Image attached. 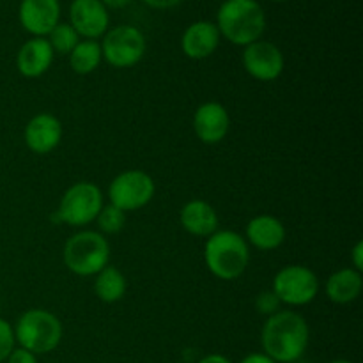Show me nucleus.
<instances>
[{"label": "nucleus", "mask_w": 363, "mask_h": 363, "mask_svg": "<svg viewBox=\"0 0 363 363\" xmlns=\"http://www.w3.org/2000/svg\"><path fill=\"white\" fill-rule=\"evenodd\" d=\"M311 340V328L301 314L279 311L266 319L261 344L266 357L277 363H293L305 354Z\"/></svg>", "instance_id": "obj_1"}, {"label": "nucleus", "mask_w": 363, "mask_h": 363, "mask_svg": "<svg viewBox=\"0 0 363 363\" xmlns=\"http://www.w3.org/2000/svg\"><path fill=\"white\" fill-rule=\"evenodd\" d=\"M216 28L236 46L259 41L266 30V13L257 0H225L216 13Z\"/></svg>", "instance_id": "obj_2"}, {"label": "nucleus", "mask_w": 363, "mask_h": 363, "mask_svg": "<svg viewBox=\"0 0 363 363\" xmlns=\"http://www.w3.org/2000/svg\"><path fill=\"white\" fill-rule=\"evenodd\" d=\"M204 262L213 277L230 282L247 272L250 264V245L234 230H216L206 240Z\"/></svg>", "instance_id": "obj_3"}, {"label": "nucleus", "mask_w": 363, "mask_h": 363, "mask_svg": "<svg viewBox=\"0 0 363 363\" xmlns=\"http://www.w3.org/2000/svg\"><path fill=\"white\" fill-rule=\"evenodd\" d=\"M64 335L60 319L45 308H30L23 312L14 326V339L20 347L38 354L57 350Z\"/></svg>", "instance_id": "obj_4"}, {"label": "nucleus", "mask_w": 363, "mask_h": 363, "mask_svg": "<svg viewBox=\"0 0 363 363\" xmlns=\"http://www.w3.org/2000/svg\"><path fill=\"white\" fill-rule=\"evenodd\" d=\"M62 261L78 277H94L110 262L108 240L98 230H80L66 241Z\"/></svg>", "instance_id": "obj_5"}, {"label": "nucleus", "mask_w": 363, "mask_h": 363, "mask_svg": "<svg viewBox=\"0 0 363 363\" xmlns=\"http://www.w3.org/2000/svg\"><path fill=\"white\" fill-rule=\"evenodd\" d=\"M105 206L99 186L91 181L74 183L64 191L57 208V218L71 227H85L96 222L99 211Z\"/></svg>", "instance_id": "obj_6"}, {"label": "nucleus", "mask_w": 363, "mask_h": 363, "mask_svg": "<svg viewBox=\"0 0 363 363\" xmlns=\"http://www.w3.org/2000/svg\"><path fill=\"white\" fill-rule=\"evenodd\" d=\"M101 55L105 62H108L117 69L133 67L144 59L147 43L140 28L133 25H119L106 30L101 38Z\"/></svg>", "instance_id": "obj_7"}, {"label": "nucleus", "mask_w": 363, "mask_h": 363, "mask_svg": "<svg viewBox=\"0 0 363 363\" xmlns=\"http://www.w3.org/2000/svg\"><path fill=\"white\" fill-rule=\"evenodd\" d=\"M318 275L311 268L301 264L284 266L273 277L272 291L282 305L303 307L312 303L319 294Z\"/></svg>", "instance_id": "obj_8"}, {"label": "nucleus", "mask_w": 363, "mask_h": 363, "mask_svg": "<svg viewBox=\"0 0 363 363\" xmlns=\"http://www.w3.org/2000/svg\"><path fill=\"white\" fill-rule=\"evenodd\" d=\"M156 191L155 179L144 170H124L112 179L108 186V204L130 213L145 208Z\"/></svg>", "instance_id": "obj_9"}, {"label": "nucleus", "mask_w": 363, "mask_h": 363, "mask_svg": "<svg viewBox=\"0 0 363 363\" xmlns=\"http://www.w3.org/2000/svg\"><path fill=\"white\" fill-rule=\"evenodd\" d=\"M241 62H243L245 71L259 82L277 80L286 67L282 50L275 43L264 41V39L245 46Z\"/></svg>", "instance_id": "obj_10"}, {"label": "nucleus", "mask_w": 363, "mask_h": 363, "mask_svg": "<svg viewBox=\"0 0 363 363\" xmlns=\"http://www.w3.org/2000/svg\"><path fill=\"white\" fill-rule=\"evenodd\" d=\"M69 25L80 39L98 41L110 27L108 9L99 0H73L69 6Z\"/></svg>", "instance_id": "obj_11"}, {"label": "nucleus", "mask_w": 363, "mask_h": 363, "mask_svg": "<svg viewBox=\"0 0 363 363\" xmlns=\"http://www.w3.org/2000/svg\"><path fill=\"white\" fill-rule=\"evenodd\" d=\"M18 20L32 38H46L60 21L59 0H21Z\"/></svg>", "instance_id": "obj_12"}, {"label": "nucleus", "mask_w": 363, "mask_h": 363, "mask_svg": "<svg viewBox=\"0 0 363 363\" xmlns=\"http://www.w3.org/2000/svg\"><path fill=\"white\" fill-rule=\"evenodd\" d=\"M230 130V116L222 103H202L194 113V131L202 144L216 145Z\"/></svg>", "instance_id": "obj_13"}, {"label": "nucleus", "mask_w": 363, "mask_h": 363, "mask_svg": "<svg viewBox=\"0 0 363 363\" xmlns=\"http://www.w3.org/2000/svg\"><path fill=\"white\" fill-rule=\"evenodd\" d=\"M62 124L52 113H38L27 123L23 138L34 155H48L59 147L62 140Z\"/></svg>", "instance_id": "obj_14"}, {"label": "nucleus", "mask_w": 363, "mask_h": 363, "mask_svg": "<svg viewBox=\"0 0 363 363\" xmlns=\"http://www.w3.org/2000/svg\"><path fill=\"white\" fill-rule=\"evenodd\" d=\"M218 28L215 21L199 20L188 25L181 38V50L191 60H204L216 52L220 45Z\"/></svg>", "instance_id": "obj_15"}, {"label": "nucleus", "mask_w": 363, "mask_h": 363, "mask_svg": "<svg viewBox=\"0 0 363 363\" xmlns=\"http://www.w3.org/2000/svg\"><path fill=\"white\" fill-rule=\"evenodd\" d=\"M52 46L46 38H30L20 46L16 53V69L25 78H39L53 64Z\"/></svg>", "instance_id": "obj_16"}, {"label": "nucleus", "mask_w": 363, "mask_h": 363, "mask_svg": "<svg viewBox=\"0 0 363 363\" xmlns=\"http://www.w3.org/2000/svg\"><path fill=\"white\" fill-rule=\"evenodd\" d=\"M286 225L273 215H257L247 223L245 240L257 250L272 252L282 247L286 241Z\"/></svg>", "instance_id": "obj_17"}, {"label": "nucleus", "mask_w": 363, "mask_h": 363, "mask_svg": "<svg viewBox=\"0 0 363 363\" xmlns=\"http://www.w3.org/2000/svg\"><path fill=\"white\" fill-rule=\"evenodd\" d=\"M179 222L188 234L197 238H209L218 230L220 218L209 202L195 199L181 208Z\"/></svg>", "instance_id": "obj_18"}, {"label": "nucleus", "mask_w": 363, "mask_h": 363, "mask_svg": "<svg viewBox=\"0 0 363 363\" xmlns=\"http://www.w3.org/2000/svg\"><path fill=\"white\" fill-rule=\"evenodd\" d=\"M363 289L362 272L353 268H342L332 273L325 284V293L332 303L347 305L360 298Z\"/></svg>", "instance_id": "obj_19"}, {"label": "nucleus", "mask_w": 363, "mask_h": 363, "mask_svg": "<svg viewBox=\"0 0 363 363\" xmlns=\"http://www.w3.org/2000/svg\"><path fill=\"white\" fill-rule=\"evenodd\" d=\"M94 279V294L103 303H117L124 298L128 289L126 277L116 266H105Z\"/></svg>", "instance_id": "obj_20"}, {"label": "nucleus", "mask_w": 363, "mask_h": 363, "mask_svg": "<svg viewBox=\"0 0 363 363\" xmlns=\"http://www.w3.org/2000/svg\"><path fill=\"white\" fill-rule=\"evenodd\" d=\"M69 66L71 69L77 74H91L101 64L103 55H101V46L98 41H91V39H82L77 46H74L73 52L69 53Z\"/></svg>", "instance_id": "obj_21"}, {"label": "nucleus", "mask_w": 363, "mask_h": 363, "mask_svg": "<svg viewBox=\"0 0 363 363\" xmlns=\"http://www.w3.org/2000/svg\"><path fill=\"white\" fill-rule=\"evenodd\" d=\"M46 39H48L53 53H59V55H69L74 46L82 41L77 30L69 23H64V21H59L53 27V30L46 35Z\"/></svg>", "instance_id": "obj_22"}, {"label": "nucleus", "mask_w": 363, "mask_h": 363, "mask_svg": "<svg viewBox=\"0 0 363 363\" xmlns=\"http://www.w3.org/2000/svg\"><path fill=\"white\" fill-rule=\"evenodd\" d=\"M99 227V233L105 236V234H117L124 229V223H126V213L121 211L119 208L112 204L103 206L101 211H99L98 218H96Z\"/></svg>", "instance_id": "obj_23"}, {"label": "nucleus", "mask_w": 363, "mask_h": 363, "mask_svg": "<svg viewBox=\"0 0 363 363\" xmlns=\"http://www.w3.org/2000/svg\"><path fill=\"white\" fill-rule=\"evenodd\" d=\"M14 346H16V339H14V328L0 318V363L6 362L9 354L13 353Z\"/></svg>", "instance_id": "obj_24"}, {"label": "nucleus", "mask_w": 363, "mask_h": 363, "mask_svg": "<svg viewBox=\"0 0 363 363\" xmlns=\"http://www.w3.org/2000/svg\"><path fill=\"white\" fill-rule=\"evenodd\" d=\"M280 307H282V303H280L279 298L275 296V293L272 289L264 291V293H259L257 298H255V308H257L259 314L266 315V318L282 311Z\"/></svg>", "instance_id": "obj_25"}, {"label": "nucleus", "mask_w": 363, "mask_h": 363, "mask_svg": "<svg viewBox=\"0 0 363 363\" xmlns=\"http://www.w3.org/2000/svg\"><path fill=\"white\" fill-rule=\"evenodd\" d=\"M7 363H38V357L30 351L23 350V347H14L13 353L6 360Z\"/></svg>", "instance_id": "obj_26"}, {"label": "nucleus", "mask_w": 363, "mask_h": 363, "mask_svg": "<svg viewBox=\"0 0 363 363\" xmlns=\"http://www.w3.org/2000/svg\"><path fill=\"white\" fill-rule=\"evenodd\" d=\"M351 268L362 272L363 269V241H357L351 250Z\"/></svg>", "instance_id": "obj_27"}, {"label": "nucleus", "mask_w": 363, "mask_h": 363, "mask_svg": "<svg viewBox=\"0 0 363 363\" xmlns=\"http://www.w3.org/2000/svg\"><path fill=\"white\" fill-rule=\"evenodd\" d=\"M145 6H149L151 9H160V11H165V9H174V7L179 6L183 0H142Z\"/></svg>", "instance_id": "obj_28"}, {"label": "nucleus", "mask_w": 363, "mask_h": 363, "mask_svg": "<svg viewBox=\"0 0 363 363\" xmlns=\"http://www.w3.org/2000/svg\"><path fill=\"white\" fill-rule=\"evenodd\" d=\"M240 363H277V362H273L272 358L266 357L264 353H252V354H247V357H245Z\"/></svg>", "instance_id": "obj_29"}, {"label": "nucleus", "mask_w": 363, "mask_h": 363, "mask_svg": "<svg viewBox=\"0 0 363 363\" xmlns=\"http://www.w3.org/2000/svg\"><path fill=\"white\" fill-rule=\"evenodd\" d=\"M106 9H123L126 7L131 0H99Z\"/></svg>", "instance_id": "obj_30"}, {"label": "nucleus", "mask_w": 363, "mask_h": 363, "mask_svg": "<svg viewBox=\"0 0 363 363\" xmlns=\"http://www.w3.org/2000/svg\"><path fill=\"white\" fill-rule=\"evenodd\" d=\"M199 363H233V362H230L227 357H223V354L213 353V354H208V357L202 358Z\"/></svg>", "instance_id": "obj_31"}, {"label": "nucleus", "mask_w": 363, "mask_h": 363, "mask_svg": "<svg viewBox=\"0 0 363 363\" xmlns=\"http://www.w3.org/2000/svg\"><path fill=\"white\" fill-rule=\"evenodd\" d=\"M330 363H353V362H350V360H333V362H330Z\"/></svg>", "instance_id": "obj_32"}, {"label": "nucleus", "mask_w": 363, "mask_h": 363, "mask_svg": "<svg viewBox=\"0 0 363 363\" xmlns=\"http://www.w3.org/2000/svg\"><path fill=\"white\" fill-rule=\"evenodd\" d=\"M272 2H275V4H284V2H287V0H272Z\"/></svg>", "instance_id": "obj_33"}]
</instances>
